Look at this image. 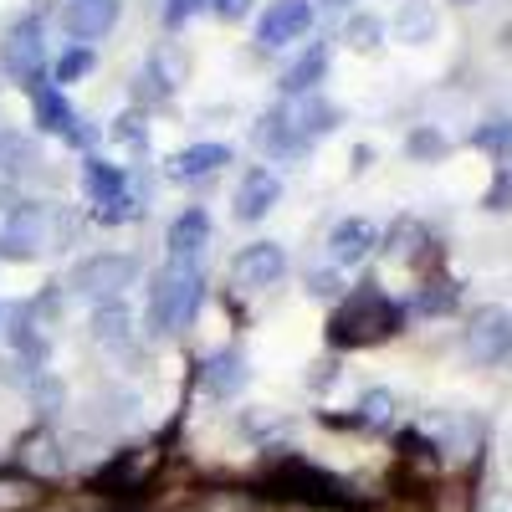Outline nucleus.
Instances as JSON below:
<instances>
[{"instance_id":"obj_27","label":"nucleus","mask_w":512,"mask_h":512,"mask_svg":"<svg viewBox=\"0 0 512 512\" xmlns=\"http://www.w3.org/2000/svg\"><path fill=\"white\" fill-rule=\"evenodd\" d=\"M472 144H477V149H492V154H502V159H512V123H487V128H477Z\"/></svg>"},{"instance_id":"obj_6","label":"nucleus","mask_w":512,"mask_h":512,"mask_svg":"<svg viewBox=\"0 0 512 512\" xmlns=\"http://www.w3.org/2000/svg\"><path fill=\"white\" fill-rule=\"evenodd\" d=\"M41 241H47V205H36V200L11 205L6 221H0V251L6 256H36Z\"/></svg>"},{"instance_id":"obj_25","label":"nucleus","mask_w":512,"mask_h":512,"mask_svg":"<svg viewBox=\"0 0 512 512\" xmlns=\"http://www.w3.org/2000/svg\"><path fill=\"white\" fill-rule=\"evenodd\" d=\"M379 36H384V21H379V16H354V21L344 26V41H349L354 52H374Z\"/></svg>"},{"instance_id":"obj_32","label":"nucleus","mask_w":512,"mask_h":512,"mask_svg":"<svg viewBox=\"0 0 512 512\" xmlns=\"http://www.w3.org/2000/svg\"><path fill=\"white\" fill-rule=\"evenodd\" d=\"M82 72H93V52H88V47H72V52L57 62V82H77Z\"/></svg>"},{"instance_id":"obj_24","label":"nucleus","mask_w":512,"mask_h":512,"mask_svg":"<svg viewBox=\"0 0 512 512\" xmlns=\"http://www.w3.org/2000/svg\"><path fill=\"white\" fill-rule=\"evenodd\" d=\"M415 308H420V313H451V308H456V282H446V277L425 282L420 297H415Z\"/></svg>"},{"instance_id":"obj_36","label":"nucleus","mask_w":512,"mask_h":512,"mask_svg":"<svg viewBox=\"0 0 512 512\" xmlns=\"http://www.w3.org/2000/svg\"><path fill=\"white\" fill-rule=\"evenodd\" d=\"M11 338H16V344H21V354H41V344H36V333H31V323H26V313H16V328H11Z\"/></svg>"},{"instance_id":"obj_14","label":"nucleus","mask_w":512,"mask_h":512,"mask_svg":"<svg viewBox=\"0 0 512 512\" xmlns=\"http://www.w3.org/2000/svg\"><path fill=\"white\" fill-rule=\"evenodd\" d=\"M277 195H282V185H277L272 169H246V180L236 190V216L241 221H262L267 210L277 205Z\"/></svg>"},{"instance_id":"obj_15","label":"nucleus","mask_w":512,"mask_h":512,"mask_svg":"<svg viewBox=\"0 0 512 512\" xmlns=\"http://www.w3.org/2000/svg\"><path fill=\"white\" fill-rule=\"evenodd\" d=\"M282 118L292 123V134L308 139V144H313L318 134H328V128H338V108L323 103V98H313V93H308V98H292V108H287Z\"/></svg>"},{"instance_id":"obj_38","label":"nucleus","mask_w":512,"mask_h":512,"mask_svg":"<svg viewBox=\"0 0 512 512\" xmlns=\"http://www.w3.org/2000/svg\"><path fill=\"white\" fill-rule=\"evenodd\" d=\"M318 297H338V277L333 272H313V282H308Z\"/></svg>"},{"instance_id":"obj_23","label":"nucleus","mask_w":512,"mask_h":512,"mask_svg":"<svg viewBox=\"0 0 512 512\" xmlns=\"http://www.w3.org/2000/svg\"><path fill=\"white\" fill-rule=\"evenodd\" d=\"M128 308H118V303H103L98 308V318H93V338L98 344H128Z\"/></svg>"},{"instance_id":"obj_2","label":"nucleus","mask_w":512,"mask_h":512,"mask_svg":"<svg viewBox=\"0 0 512 512\" xmlns=\"http://www.w3.org/2000/svg\"><path fill=\"white\" fill-rule=\"evenodd\" d=\"M267 492L323 507V512H364V502L354 497L349 482H338L333 472H318V466H308V461H277L267 472Z\"/></svg>"},{"instance_id":"obj_21","label":"nucleus","mask_w":512,"mask_h":512,"mask_svg":"<svg viewBox=\"0 0 512 512\" xmlns=\"http://www.w3.org/2000/svg\"><path fill=\"white\" fill-rule=\"evenodd\" d=\"M82 185H88V195L98 205H113L123 195V169L108 164V159H88V164H82Z\"/></svg>"},{"instance_id":"obj_4","label":"nucleus","mask_w":512,"mask_h":512,"mask_svg":"<svg viewBox=\"0 0 512 512\" xmlns=\"http://www.w3.org/2000/svg\"><path fill=\"white\" fill-rule=\"evenodd\" d=\"M134 277H139V262H134V256L103 251V256H88V262H77L72 287H77L82 297H98V303H118V297L134 287Z\"/></svg>"},{"instance_id":"obj_18","label":"nucleus","mask_w":512,"mask_h":512,"mask_svg":"<svg viewBox=\"0 0 512 512\" xmlns=\"http://www.w3.org/2000/svg\"><path fill=\"white\" fill-rule=\"evenodd\" d=\"M323 72H328V47H308L303 57L282 72V88H287L292 98H308L318 82H323Z\"/></svg>"},{"instance_id":"obj_26","label":"nucleus","mask_w":512,"mask_h":512,"mask_svg":"<svg viewBox=\"0 0 512 512\" xmlns=\"http://www.w3.org/2000/svg\"><path fill=\"white\" fill-rule=\"evenodd\" d=\"M390 410H395L390 390H369V395L359 400V415H354L349 425H384V420H390Z\"/></svg>"},{"instance_id":"obj_31","label":"nucleus","mask_w":512,"mask_h":512,"mask_svg":"<svg viewBox=\"0 0 512 512\" xmlns=\"http://www.w3.org/2000/svg\"><path fill=\"white\" fill-rule=\"evenodd\" d=\"M113 139H118V144L144 149V144H149V128H144V118H139V113H123V118L113 123Z\"/></svg>"},{"instance_id":"obj_13","label":"nucleus","mask_w":512,"mask_h":512,"mask_svg":"<svg viewBox=\"0 0 512 512\" xmlns=\"http://www.w3.org/2000/svg\"><path fill=\"white\" fill-rule=\"evenodd\" d=\"M113 21H118V0H72L62 16V26L77 41H98L103 31H113Z\"/></svg>"},{"instance_id":"obj_7","label":"nucleus","mask_w":512,"mask_h":512,"mask_svg":"<svg viewBox=\"0 0 512 512\" xmlns=\"http://www.w3.org/2000/svg\"><path fill=\"white\" fill-rule=\"evenodd\" d=\"M41 57H47V41H41V21L26 16L6 31V41H0V62H6L11 77H36L41 72Z\"/></svg>"},{"instance_id":"obj_12","label":"nucleus","mask_w":512,"mask_h":512,"mask_svg":"<svg viewBox=\"0 0 512 512\" xmlns=\"http://www.w3.org/2000/svg\"><path fill=\"white\" fill-rule=\"evenodd\" d=\"M31 98H36V118H41V128H52V134H62L67 144H88V139H93L88 128H77V113L62 103V93H57V88H41V82H36Z\"/></svg>"},{"instance_id":"obj_8","label":"nucleus","mask_w":512,"mask_h":512,"mask_svg":"<svg viewBox=\"0 0 512 512\" xmlns=\"http://www.w3.org/2000/svg\"><path fill=\"white\" fill-rule=\"evenodd\" d=\"M282 272H287V256H282V246H277V241H256V246H246V251L236 256V262H231V282H236L241 292L272 287Z\"/></svg>"},{"instance_id":"obj_17","label":"nucleus","mask_w":512,"mask_h":512,"mask_svg":"<svg viewBox=\"0 0 512 512\" xmlns=\"http://www.w3.org/2000/svg\"><path fill=\"white\" fill-rule=\"evenodd\" d=\"M200 379H205V390L210 395H236L241 384H246V364H241V354L236 349H221V354H210L205 364H200Z\"/></svg>"},{"instance_id":"obj_3","label":"nucleus","mask_w":512,"mask_h":512,"mask_svg":"<svg viewBox=\"0 0 512 512\" xmlns=\"http://www.w3.org/2000/svg\"><path fill=\"white\" fill-rule=\"evenodd\" d=\"M205 303V277L200 267H164V277L154 282V297H149V328L154 333H180L195 323Z\"/></svg>"},{"instance_id":"obj_9","label":"nucleus","mask_w":512,"mask_h":512,"mask_svg":"<svg viewBox=\"0 0 512 512\" xmlns=\"http://www.w3.org/2000/svg\"><path fill=\"white\" fill-rule=\"evenodd\" d=\"M308 26H313L308 0H272L262 26H256V41H262V47H287V41L308 36Z\"/></svg>"},{"instance_id":"obj_30","label":"nucleus","mask_w":512,"mask_h":512,"mask_svg":"<svg viewBox=\"0 0 512 512\" xmlns=\"http://www.w3.org/2000/svg\"><path fill=\"white\" fill-rule=\"evenodd\" d=\"M441 154H446V139L436 128H415L410 134V159H441Z\"/></svg>"},{"instance_id":"obj_5","label":"nucleus","mask_w":512,"mask_h":512,"mask_svg":"<svg viewBox=\"0 0 512 512\" xmlns=\"http://www.w3.org/2000/svg\"><path fill=\"white\" fill-rule=\"evenodd\" d=\"M512 349V313L507 308H477L466 323V354L477 364H497Z\"/></svg>"},{"instance_id":"obj_28","label":"nucleus","mask_w":512,"mask_h":512,"mask_svg":"<svg viewBox=\"0 0 512 512\" xmlns=\"http://www.w3.org/2000/svg\"><path fill=\"white\" fill-rule=\"evenodd\" d=\"M436 31V16L425 11V6H405V16H400V36L405 41H420V36H431Z\"/></svg>"},{"instance_id":"obj_39","label":"nucleus","mask_w":512,"mask_h":512,"mask_svg":"<svg viewBox=\"0 0 512 512\" xmlns=\"http://www.w3.org/2000/svg\"><path fill=\"white\" fill-rule=\"evenodd\" d=\"M328 6H349V0H328Z\"/></svg>"},{"instance_id":"obj_22","label":"nucleus","mask_w":512,"mask_h":512,"mask_svg":"<svg viewBox=\"0 0 512 512\" xmlns=\"http://www.w3.org/2000/svg\"><path fill=\"white\" fill-rule=\"evenodd\" d=\"M36 164V149H31V139H21V134H0V175H26V169Z\"/></svg>"},{"instance_id":"obj_29","label":"nucleus","mask_w":512,"mask_h":512,"mask_svg":"<svg viewBox=\"0 0 512 512\" xmlns=\"http://www.w3.org/2000/svg\"><path fill=\"white\" fill-rule=\"evenodd\" d=\"M31 497H36L31 482H21V477H0V512H16V507H26Z\"/></svg>"},{"instance_id":"obj_16","label":"nucleus","mask_w":512,"mask_h":512,"mask_svg":"<svg viewBox=\"0 0 512 512\" xmlns=\"http://www.w3.org/2000/svg\"><path fill=\"white\" fill-rule=\"evenodd\" d=\"M374 241H379L374 221H338L333 236H328V251H333V262H344V267H349V262H364Z\"/></svg>"},{"instance_id":"obj_41","label":"nucleus","mask_w":512,"mask_h":512,"mask_svg":"<svg viewBox=\"0 0 512 512\" xmlns=\"http://www.w3.org/2000/svg\"><path fill=\"white\" fill-rule=\"evenodd\" d=\"M502 169H507V175H512V164H502Z\"/></svg>"},{"instance_id":"obj_10","label":"nucleus","mask_w":512,"mask_h":512,"mask_svg":"<svg viewBox=\"0 0 512 512\" xmlns=\"http://www.w3.org/2000/svg\"><path fill=\"white\" fill-rule=\"evenodd\" d=\"M169 267H195V256L210 246V216L205 210H185V216L169 226Z\"/></svg>"},{"instance_id":"obj_11","label":"nucleus","mask_w":512,"mask_h":512,"mask_svg":"<svg viewBox=\"0 0 512 512\" xmlns=\"http://www.w3.org/2000/svg\"><path fill=\"white\" fill-rule=\"evenodd\" d=\"M221 164H231V149H226V144H190V149H180V154H169V180L190 185V180L216 175Z\"/></svg>"},{"instance_id":"obj_37","label":"nucleus","mask_w":512,"mask_h":512,"mask_svg":"<svg viewBox=\"0 0 512 512\" xmlns=\"http://www.w3.org/2000/svg\"><path fill=\"white\" fill-rule=\"evenodd\" d=\"M210 11L226 16V21H241V16L251 11V0H210Z\"/></svg>"},{"instance_id":"obj_19","label":"nucleus","mask_w":512,"mask_h":512,"mask_svg":"<svg viewBox=\"0 0 512 512\" xmlns=\"http://www.w3.org/2000/svg\"><path fill=\"white\" fill-rule=\"evenodd\" d=\"M256 144L272 149V154H282V159L308 154V139H297V134H292V123H287L282 113H267L262 123H256Z\"/></svg>"},{"instance_id":"obj_34","label":"nucleus","mask_w":512,"mask_h":512,"mask_svg":"<svg viewBox=\"0 0 512 512\" xmlns=\"http://www.w3.org/2000/svg\"><path fill=\"white\" fill-rule=\"evenodd\" d=\"M400 451H405L410 461H436V446L425 441L420 431H400Z\"/></svg>"},{"instance_id":"obj_33","label":"nucleus","mask_w":512,"mask_h":512,"mask_svg":"<svg viewBox=\"0 0 512 512\" xmlns=\"http://www.w3.org/2000/svg\"><path fill=\"white\" fill-rule=\"evenodd\" d=\"M482 205L487 210H512V175H507V169H497V180H492V190H487Z\"/></svg>"},{"instance_id":"obj_1","label":"nucleus","mask_w":512,"mask_h":512,"mask_svg":"<svg viewBox=\"0 0 512 512\" xmlns=\"http://www.w3.org/2000/svg\"><path fill=\"white\" fill-rule=\"evenodd\" d=\"M405 323V308L390 303L374 282H364L354 297H344V308L328 318V344L333 349H364L379 344V338H395Z\"/></svg>"},{"instance_id":"obj_40","label":"nucleus","mask_w":512,"mask_h":512,"mask_svg":"<svg viewBox=\"0 0 512 512\" xmlns=\"http://www.w3.org/2000/svg\"><path fill=\"white\" fill-rule=\"evenodd\" d=\"M456 6H472V0H456Z\"/></svg>"},{"instance_id":"obj_35","label":"nucleus","mask_w":512,"mask_h":512,"mask_svg":"<svg viewBox=\"0 0 512 512\" xmlns=\"http://www.w3.org/2000/svg\"><path fill=\"white\" fill-rule=\"evenodd\" d=\"M200 6H210V0H169V6H164V21H169V26H180V21H190Z\"/></svg>"},{"instance_id":"obj_20","label":"nucleus","mask_w":512,"mask_h":512,"mask_svg":"<svg viewBox=\"0 0 512 512\" xmlns=\"http://www.w3.org/2000/svg\"><path fill=\"white\" fill-rule=\"evenodd\" d=\"M144 466H149V456L144 451H123V456H113L103 472L93 477V487L98 492H118V487H134L139 477H144Z\"/></svg>"}]
</instances>
